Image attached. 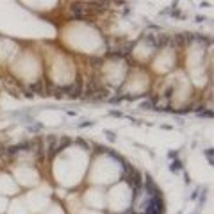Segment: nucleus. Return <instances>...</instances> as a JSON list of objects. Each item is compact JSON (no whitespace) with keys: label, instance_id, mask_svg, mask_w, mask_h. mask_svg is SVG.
Returning <instances> with one entry per match:
<instances>
[{"label":"nucleus","instance_id":"obj_1","mask_svg":"<svg viewBox=\"0 0 214 214\" xmlns=\"http://www.w3.org/2000/svg\"><path fill=\"white\" fill-rule=\"evenodd\" d=\"M207 157H209V160H210V163H212V152H210V150L207 152Z\"/></svg>","mask_w":214,"mask_h":214}]
</instances>
